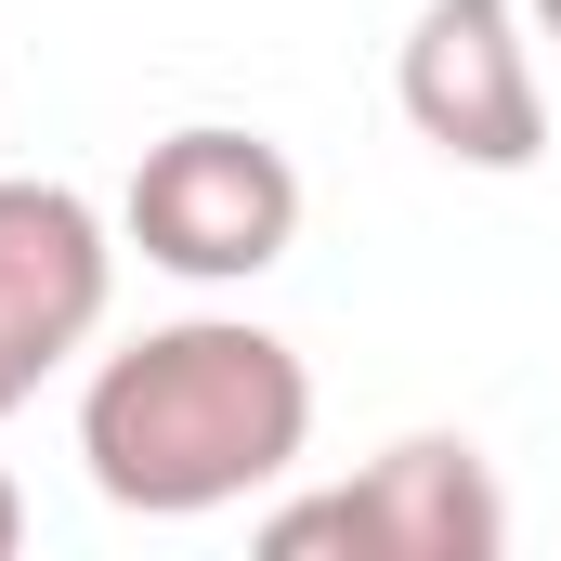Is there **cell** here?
Returning <instances> with one entry per match:
<instances>
[{
  "instance_id": "obj_1",
  "label": "cell",
  "mask_w": 561,
  "mask_h": 561,
  "mask_svg": "<svg viewBox=\"0 0 561 561\" xmlns=\"http://www.w3.org/2000/svg\"><path fill=\"white\" fill-rule=\"evenodd\" d=\"M313 444V366L249 313H183L144 327L131 353L92 366L79 392V457L92 496L131 523H209L236 496H262Z\"/></svg>"
},
{
  "instance_id": "obj_2",
  "label": "cell",
  "mask_w": 561,
  "mask_h": 561,
  "mask_svg": "<svg viewBox=\"0 0 561 561\" xmlns=\"http://www.w3.org/2000/svg\"><path fill=\"white\" fill-rule=\"evenodd\" d=\"M131 249L183 287H249L300 249V170L275 131H236V118H196V131L144 144L131 196H118Z\"/></svg>"
},
{
  "instance_id": "obj_3",
  "label": "cell",
  "mask_w": 561,
  "mask_h": 561,
  "mask_svg": "<svg viewBox=\"0 0 561 561\" xmlns=\"http://www.w3.org/2000/svg\"><path fill=\"white\" fill-rule=\"evenodd\" d=\"M262 549H275V561H313V549H353V561H496V549H510V496H496L483 444L405 431L392 457H366V483L275 510Z\"/></svg>"
},
{
  "instance_id": "obj_4",
  "label": "cell",
  "mask_w": 561,
  "mask_h": 561,
  "mask_svg": "<svg viewBox=\"0 0 561 561\" xmlns=\"http://www.w3.org/2000/svg\"><path fill=\"white\" fill-rule=\"evenodd\" d=\"M392 105L457 170H536L549 157V92H536L523 0H431L392 53Z\"/></svg>"
},
{
  "instance_id": "obj_5",
  "label": "cell",
  "mask_w": 561,
  "mask_h": 561,
  "mask_svg": "<svg viewBox=\"0 0 561 561\" xmlns=\"http://www.w3.org/2000/svg\"><path fill=\"white\" fill-rule=\"evenodd\" d=\"M118 300V249H105V209L79 183H0V419L66 366L92 353Z\"/></svg>"
},
{
  "instance_id": "obj_6",
  "label": "cell",
  "mask_w": 561,
  "mask_h": 561,
  "mask_svg": "<svg viewBox=\"0 0 561 561\" xmlns=\"http://www.w3.org/2000/svg\"><path fill=\"white\" fill-rule=\"evenodd\" d=\"M13 536H26V496H13V483H0V561H13Z\"/></svg>"
},
{
  "instance_id": "obj_7",
  "label": "cell",
  "mask_w": 561,
  "mask_h": 561,
  "mask_svg": "<svg viewBox=\"0 0 561 561\" xmlns=\"http://www.w3.org/2000/svg\"><path fill=\"white\" fill-rule=\"evenodd\" d=\"M523 26H549V39H561V0H523Z\"/></svg>"
}]
</instances>
